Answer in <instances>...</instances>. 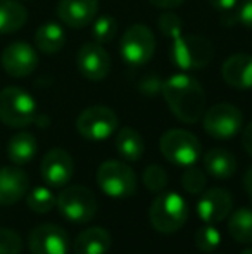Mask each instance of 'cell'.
<instances>
[{"instance_id":"obj_1","label":"cell","mask_w":252,"mask_h":254,"mask_svg":"<svg viewBox=\"0 0 252 254\" xmlns=\"http://www.w3.org/2000/svg\"><path fill=\"white\" fill-rule=\"evenodd\" d=\"M162 97L171 113L182 123H197L205 113V92L202 85L189 74H173L162 81Z\"/></svg>"},{"instance_id":"obj_2","label":"cell","mask_w":252,"mask_h":254,"mask_svg":"<svg viewBox=\"0 0 252 254\" xmlns=\"http://www.w3.org/2000/svg\"><path fill=\"white\" fill-rule=\"evenodd\" d=\"M189 218V206L178 192H161L152 201L149 209V220L152 227L161 234L178 232Z\"/></svg>"},{"instance_id":"obj_3","label":"cell","mask_w":252,"mask_h":254,"mask_svg":"<svg viewBox=\"0 0 252 254\" xmlns=\"http://www.w3.org/2000/svg\"><path fill=\"white\" fill-rule=\"evenodd\" d=\"M173 44L169 47V57L173 64L183 71L202 69L211 63L214 56L212 44L199 35H176L171 38Z\"/></svg>"},{"instance_id":"obj_4","label":"cell","mask_w":252,"mask_h":254,"mask_svg":"<svg viewBox=\"0 0 252 254\" xmlns=\"http://www.w3.org/2000/svg\"><path fill=\"white\" fill-rule=\"evenodd\" d=\"M37 118V102L26 90L7 87L0 92V121L10 128H24Z\"/></svg>"},{"instance_id":"obj_5","label":"cell","mask_w":252,"mask_h":254,"mask_svg":"<svg viewBox=\"0 0 252 254\" xmlns=\"http://www.w3.org/2000/svg\"><path fill=\"white\" fill-rule=\"evenodd\" d=\"M97 185L109 197L125 199L137 190V177L130 164L111 159L97 168Z\"/></svg>"},{"instance_id":"obj_6","label":"cell","mask_w":252,"mask_h":254,"mask_svg":"<svg viewBox=\"0 0 252 254\" xmlns=\"http://www.w3.org/2000/svg\"><path fill=\"white\" fill-rule=\"evenodd\" d=\"M159 149L162 156L176 166H194L201 156L199 138L182 128H171L164 131L159 140Z\"/></svg>"},{"instance_id":"obj_7","label":"cell","mask_w":252,"mask_h":254,"mask_svg":"<svg viewBox=\"0 0 252 254\" xmlns=\"http://www.w3.org/2000/svg\"><path fill=\"white\" fill-rule=\"evenodd\" d=\"M55 206L59 213L73 223H87L97 214V199L94 192L83 185H69L62 189Z\"/></svg>"},{"instance_id":"obj_8","label":"cell","mask_w":252,"mask_h":254,"mask_svg":"<svg viewBox=\"0 0 252 254\" xmlns=\"http://www.w3.org/2000/svg\"><path fill=\"white\" fill-rule=\"evenodd\" d=\"M118 114L105 106H92L81 111L76 120V130L83 138L92 142H102L118 130Z\"/></svg>"},{"instance_id":"obj_9","label":"cell","mask_w":252,"mask_h":254,"mask_svg":"<svg viewBox=\"0 0 252 254\" xmlns=\"http://www.w3.org/2000/svg\"><path fill=\"white\" fill-rule=\"evenodd\" d=\"M155 51V37L145 24H133L125 31L119 42V54L130 66H144Z\"/></svg>"},{"instance_id":"obj_10","label":"cell","mask_w":252,"mask_h":254,"mask_svg":"<svg viewBox=\"0 0 252 254\" xmlns=\"http://www.w3.org/2000/svg\"><path fill=\"white\" fill-rule=\"evenodd\" d=\"M244 123L242 111L233 104L219 102L204 113V130L209 137L228 140L239 135Z\"/></svg>"},{"instance_id":"obj_11","label":"cell","mask_w":252,"mask_h":254,"mask_svg":"<svg viewBox=\"0 0 252 254\" xmlns=\"http://www.w3.org/2000/svg\"><path fill=\"white\" fill-rule=\"evenodd\" d=\"M28 248L31 254H67L69 237L66 230L55 223H42L28 235Z\"/></svg>"},{"instance_id":"obj_12","label":"cell","mask_w":252,"mask_h":254,"mask_svg":"<svg viewBox=\"0 0 252 254\" xmlns=\"http://www.w3.org/2000/svg\"><path fill=\"white\" fill-rule=\"evenodd\" d=\"M76 66L81 76L90 81H101L111 71V57L102 44L87 42L76 54Z\"/></svg>"},{"instance_id":"obj_13","label":"cell","mask_w":252,"mask_h":254,"mask_svg":"<svg viewBox=\"0 0 252 254\" xmlns=\"http://www.w3.org/2000/svg\"><path fill=\"white\" fill-rule=\"evenodd\" d=\"M233 211V197L226 189H205L197 202V214L204 223L216 225L225 221Z\"/></svg>"},{"instance_id":"obj_14","label":"cell","mask_w":252,"mask_h":254,"mask_svg":"<svg viewBox=\"0 0 252 254\" xmlns=\"http://www.w3.org/2000/svg\"><path fill=\"white\" fill-rule=\"evenodd\" d=\"M38 54L26 42H14L2 52V67L12 78H26L37 69Z\"/></svg>"},{"instance_id":"obj_15","label":"cell","mask_w":252,"mask_h":254,"mask_svg":"<svg viewBox=\"0 0 252 254\" xmlns=\"http://www.w3.org/2000/svg\"><path fill=\"white\" fill-rule=\"evenodd\" d=\"M40 173L49 187H66L74 173L73 157L64 149H50L42 159Z\"/></svg>"},{"instance_id":"obj_16","label":"cell","mask_w":252,"mask_h":254,"mask_svg":"<svg viewBox=\"0 0 252 254\" xmlns=\"http://www.w3.org/2000/svg\"><path fill=\"white\" fill-rule=\"evenodd\" d=\"M99 0H59L57 16L66 26L81 30L95 19Z\"/></svg>"},{"instance_id":"obj_17","label":"cell","mask_w":252,"mask_h":254,"mask_svg":"<svg viewBox=\"0 0 252 254\" xmlns=\"http://www.w3.org/2000/svg\"><path fill=\"white\" fill-rule=\"evenodd\" d=\"M28 175L17 166L0 168V204L10 206L19 202L28 194Z\"/></svg>"},{"instance_id":"obj_18","label":"cell","mask_w":252,"mask_h":254,"mask_svg":"<svg viewBox=\"0 0 252 254\" xmlns=\"http://www.w3.org/2000/svg\"><path fill=\"white\" fill-rule=\"evenodd\" d=\"M221 76L232 88L251 90L252 88V56L233 54L223 63Z\"/></svg>"},{"instance_id":"obj_19","label":"cell","mask_w":252,"mask_h":254,"mask_svg":"<svg viewBox=\"0 0 252 254\" xmlns=\"http://www.w3.org/2000/svg\"><path fill=\"white\" fill-rule=\"evenodd\" d=\"M112 246V237L105 228L92 227L83 230L73 244L74 254H107Z\"/></svg>"},{"instance_id":"obj_20","label":"cell","mask_w":252,"mask_h":254,"mask_svg":"<svg viewBox=\"0 0 252 254\" xmlns=\"http://www.w3.org/2000/svg\"><path fill=\"white\" fill-rule=\"evenodd\" d=\"M204 168L212 178L228 180L237 171V157L226 149H211L204 156Z\"/></svg>"},{"instance_id":"obj_21","label":"cell","mask_w":252,"mask_h":254,"mask_svg":"<svg viewBox=\"0 0 252 254\" xmlns=\"http://www.w3.org/2000/svg\"><path fill=\"white\" fill-rule=\"evenodd\" d=\"M26 21L28 10L19 0H0V35L16 33Z\"/></svg>"},{"instance_id":"obj_22","label":"cell","mask_w":252,"mask_h":254,"mask_svg":"<svg viewBox=\"0 0 252 254\" xmlns=\"http://www.w3.org/2000/svg\"><path fill=\"white\" fill-rule=\"evenodd\" d=\"M38 151V142L28 131H19L16 133L7 144V156L17 166L28 164L30 161H33V157L37 156Z\"/></svg>"},{"instance_id":"obj_23","label":"cell","mask_w":252,"mask_h":254,"mask_svg":"<svg viewBox=\"0 0 252 254\" xmlns=\"http://www.w3.org/2000/svg\"><path fill=\"white\" fill-rule=\"evenodd\" d=\"M116 151L125 161L135 163L145 152V142L137 130L125 127L116 133Z\"/></svg>"},{"instance_id":"obj_24","label":"cell","mask_w":252,"mask_h":254,"mask_svg":"<svg viewBox=\"0 0 252 254\" xmlns=\"http://www.w3.org/2000/svg\"><path fill=\"white\" fill-rule=\"evenodd\" d=\"M66 44V33L57 23H47L35 33V45L44 54H57Z\"/></svg>"},{"instance_id":"obj_25","label":"cell","mask_w":252,"mask_h":254,"mask_svg":"<svg viewBox=\"0 0 252 254\" xmlns=\"http://www.w3.org/2000/svg\"><path fill=\"white\" fill-rule=\"evenodd\" d=\"M228 234L240 244H252V209L242 207L230 213Z\"/></svg>"},{"instance_id":"obj_26","label":"cell","mask_w":252,"mask_h":254,"mask_svg":"<svg viewBox=\"0 0 252 254\" xmlns=\"http://www.w3.org/2000/svg\"><path fill=\"white\" fill-rule=\"evenodd\" d=\"M55 201H57V197H55L54 192L47 187H35L26 194L28 207H30L33 213H38V214H45L54 209Z\"/></svg>"},{"instance_id":"obj_27","label":"cell","mask_w":252,"mask_h":254,"mask_svg":"<svg viewBox=\"0 0 252 254\" xmlns=\"http://www.w3.org/2000/svg\"><path fill=\"white\" fill-rule=\"evenodd\" d=\"M116 33H118V21L111 16V14H102L95 19L94 26H92V37L94 42L97 44H109L114 40Z\"/></svg>"},{"instance_id":"obj_28","label":"cell","mask_w":252,"mask_h":254,"mask_svg":"<svg viewBox=\"0 0 252 254\" xmlns=\"http://www.w3.org/2000/svg\"><path fill=\"white\" fill-rule=\"evenodd\" d=\"M142 178H144V185L147 187V190L154 194H161L168 187V171L159 164H151L145 168Z\"/></svg>"},{"instance_id":"obj_29","label":"cell","mask_w":252,"mask_h":254,"mask_svg":"<svg viewBox=\"0 0 252 254\" xmlns=\"http://www.w3.org/2000/svg\"><path fill=\"white\" fill-rule=\"evenodd\" d=\"M221 244V234L214 225H205L195 232V246L202 253H212Z\"/></svg>"},{"instance_id":"obj_30","label":"cell","mask_w":252,"mask_h":254,"mask_svg":"<svg viewBox=\"0 0 252 254\" xmlns=\"http://www.w3.org/2000/svg\"><path fill=\"white\" fill-rule=\"evenodd\" d=\"M182 185L189 194L199 195L207 187V177L202 170L195 166H187L185 173L182 175Z\"/></svg>"},{"instance_id":"obj_31","label":"cell","mask_w":252,"mask_h":254,"mask_svg":"<svg viewBox=\"0 0 252 254\" xmlns=\"http://www.w3.org/2000/svg\"><path fill=\"white\" fill-rule=\"evenodd\" d=\"M23 241L19 234L10 228H0V254H21Z\"/></svg>"},{"instance_id":"obj_32","label":"cell","mask_w":252,"mask_h":254,"mask_svg":"<svg viewBox=\"0 0 252 254\" xmlns=\"http://www.w3.org/2000/svg\"><path fill=\"white\" fill-rule=\"evenodd\" d=\"M157 26H159V31H161L166 38H175L176 35L182 33L183 24H182V19H180L176 14L164 12L162 16H159Z\"/></svg>"},{"instance_id":"obj_33","label":"cell","mask_w":252,"mask_h":254,"mask_svg":"<svg viewBox=\"0 0 252 254\" xmlns=\"http://www.w3.org/2000/svg\"><path fill=\"white\" fill-rule=\"evenodd\" d=\"M212 7L218 10L225 24H233L237 21V10H239L240 0H209Z\"/></svg>"},{"instance_id":"obj_34","label":"cell","mask_w":252,"mask_h":254,"mask_svg":"<svg viewBox=\"0 0 252 254\" xmlns=\"http://www.w3.org/2000/svg\"><path fill=\"white\" fill-rule=\"evenodd\" d=\"M237 21L246 28L252 30V0H242L237 10Z\"/></svg>"},{"instance_id":"obj_35","label":"cell","mask_w":252,"mask_h":254,"mask_svg":"<svg viewBox=\"0 0 252 254\" xmlns=\"http://www.w3.org/2000/svg\"><path fill=\"white\" fill-rule=\"evenodd\" d=\"M154 7L157 9H162V10H171V9H176V7L183 5L185 0H149Z\"/></svg>"},{"instance_id":"obj_36","label":"cell","mask_w":252,"mask_h":254,"mask_svg":"<svg viewBox=\"0 0 252 254\" xmlns=\"http://www.w3.org/2000/svg\"><path fill=\"white\" fill-rule=\"evenodd\" d=\"M242 145H244V149H246V152L249 154V156H252V121L242 131Z\"/></svg>"},{"instance_id":"obj_37","label":"cell","mask_w":252,"mask_h":254,"mask_svg":"<svg viewBox=\"0 0 252 254\" xmlns=\"http://www.w3.org/2000/svg\"><path fill=\"white\" fill-rule=\"evenodd\" d=\"M244 189H246V192L252 197V166L249 170L246 171V175H244Z\"/></svg>"},{"instance_id":"obj_38","label":"cell","mask_w":252,"mask_h":254,"mask_svg":"<svg viewBox=\"0 0 252 254\" xmlns=\"http://www.w3.org/2000/svg\"><path fill=\"white\" fill-rule=\"evenodd\" d=\"M240 254H252V248H249V249H246V251H242Z\"/></svg>"}]
</instances>
